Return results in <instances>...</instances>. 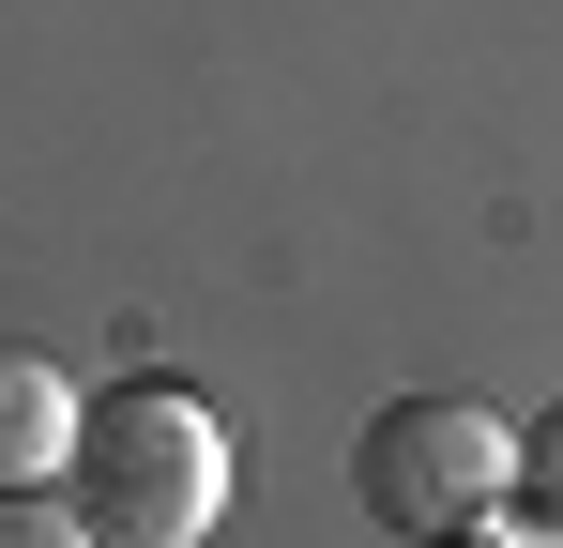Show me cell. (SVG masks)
<instances>
[{
    "instance_id": "cell-1",
    "label": "cell",
    "mask_w": 563,
    "mask_h": 548,
    "mask_svg": "<svg viewBox=\"0 0 563 548\" xmlns=\"http://www.w3.org/2000/svg\"><path fill=\"white\" fill-rule=\"evenodd\" d=\"M229 472L244 457L213 427V396H184V381H122L77 412V518L122 548H198L229 518Z\"/></svg>"
},
{
    "instance_id": "cell-2",
    "label": "cell",
    "mask_w": 563,
    "mask_h": 548,
    "mask_svg": "<svg viewBox=\"0 0 563 548\" xmlns=\"http://www.w3.org/2000/svg\"><path fill=\"white\" fill-rule=\"evenodd\" d=\"M380 534H533L518 518V427L487 396H396L351 457Z\"/></svg>"
},
{
    "instance_id": "cell-3",
    "label": "cell",
    "mask_w": 563,
    "mask_h": 548,
    "mask_svg": "<svg viewBox=\"0 0 563 548\" xmlns=\"http://www.w3.org/2000/svg\"><path fill=\"white\" fill-rule=\"evenodd\" d=\"M77 412H92V396H77L62 365L0 336V487H46V472H77Z\"/></svg>"
},
{
    "instance_id": "cell-4",
    "label": "cell",
    "mask_w": 563,
    "mask_h": 548,
    "mask_svg": "<svg viewBox=\"0 0 563 548\" xmlns=\"http://www.w3.org/2000/svg\"><path fill=\"white\" fill-rule=\"evenodd\" d=\"M518 518H533V534H563V412L518 442Z\"/></svg>"
},
{
    "instance_id": "cell-5",
    "label": "cell",
    "mask_w": 563,
    "mask_h": 548,
    "mask_svg": "<svg viewBox=\"0 0 563 548\" xmlns=\"http://www.w3.org/2000/svg\"><path fill=\"white\" fill-rule=\"evenodd\" d=\"M77 534H92L77 503H31V487H0V548H77Z\"/></svg>"
}]
</instances>
